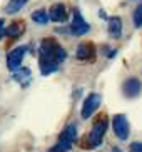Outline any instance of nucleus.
<instances>
[{"mask_svg":"<svg viewBox=\"0 0 142 152\" xmlns=\"http://www.w3.org/2000/svg\"><path fill=\"white\" fill-rule=\"evenodd\" d=\"M67 58V52L62 45L53 39H44L39 47V67L44 75H49L59 69Z\"/></svg>","mask_w":142,"mask_h":152,"instance_id":"f257e3e1","label":"nucleus"},{"mask_svg":"<svg viewBox=\"0 0 142 152\" xmlns=\"http://www.w3.org/2000/svg\"><path fill=\"white\" fill-rule=\"evenodd\" d=\"M105 130H107V119L102 117V119H97L95 124H94L92 130H90L89 137H87V147L90 149H95L102 144V139L105 135Z\"/></svg>","mask_w":142,"mask_h":152,"instance_id":"f03ea898","label":"nucleus"},{"mask_svg":"<svg viewBox=\"0 0 142 152\" xmlns=\"http://www.w3.org/2000/svg\"><path fill=\"white\" fill-rule=\"evenodd\" d=\"M90 30V25L84 20V17H82V14H80L79 9H74V12H72V22H70V32L72 35H85L87 32Z\"/></svg>","mask_w":142,"mask_h":152,"instance_id":"7ed1b4c3","label":"nucleus"},{"mask_svg":"<svg viewBox=\"0 0 142 152\" xmlns=\"http://www.w3.org/2000/svg\"><path fill=\"white\" fill-rule=\"evenodd\" d=\"M112 129H114V134H116L120 140H127L129 132H130L127 117H125L124 114H117V115H114V119H112Z\"/></svg>","mask_w":142,"mask_h":152,"instance_id":"20e7f679","label":"nucleus"},{"mask_svg":"<svg viewBox=\"0 0 142 152\" xmlns=\"http://www.w3.org/2000/svg\"><path fill=\"white\" fill-rule=\"evenodd\" d=\"M27 45H20V47H17V49H13L9 52V55H7V67L10 69L12 72L18 70L20 69V65H22V60L23 57H25L27 54Z\"/></svg>","mask_w":142,"mask_h":152,"instance_id":"39448f33","label":"nucleus"},{"mask_svg":"<svg viewBox=\"0 0 142 152\" xmlns=\"http://www.w3.org/2000/svg\"><path fill=\"white\" fill-rule=\"evenodd\" d=\"M100 102H102V97H100L99 94H89L87 95V99L84 100V105H82V112H80L82 119L92 117L94 112L100 107Z\"/></svg>","mask_w":142,"mask_h":152,"instance_id":"423d86ee","label":"nucleus"},{"mask_svg":"<svg viewBox=\"0 0 142 152\" xmlns=\"http://www.w3.org/2000/svg\"><path fill=\"white\" fill-rule=\"evenodd\" d=\"M47 15H49V22L52 20V22H57V23H64L69 18V12H67V7L64 4L52 5Z\"/></svg>","mask_w":142,"mask_h":152,"instance_id":"0eeeda50","label":"nucleus"},{"mask_svg":"<svg viewBox=\"0 0 142 152\" xmlns=\"http://www.w3.org/2000/svg\"><path fill=\"white\" fill-rule=\"evenodd\" d=\"M77 58L79 60H89V62H92L94 58H95V47H94V44H87V42H84V44L79 45V49H77Z\"/></svg>","mask_w":142,"mask_h":152,"instance_id":"6e6552de","label":"nucleus"},{"mask_svg":"<svg viewBox=\"0 0 142 152\" xmlns=\"http://www.w3.org/2000/svg\"><path fill=\"white\" fill-rule=\"evenodd\" d=\"M107 30H109V35L112 39H120V35H122V20L119 17H111Z\"/></svg>","mask_w":142,"mask_h":152,"instance_id":"1a4fd4ad","label":"nucleus"},{"mask_svg":"<svg viewBox=\"0 0 142 152\" xmlns=\"http://www.w3.org/2000/svg\"><path fill=\"white\" fill-rule=\"evenodd\" d=\"M124 94L127 97H137L141 94V82L137 79H129L124 82Z\"/></svg>","mask_w":142,"mask_h":152,"instance_id":"9d476101","label":"nucleus"},{"mask_svg":"<svg viewBox=\"0 0 142 152\" xmlns=\"http://www.w3.org/2000/svg\"><path fill=\"white\" fill-rule=\"evenodd\" d=\"M75 137H77V125L75 124H69L65 129L62 130V134L59 135L60 140H65V142H70V144H74Z\"/></svg>","mask_w":142,"mask_h":152,"instance_id":"9b49d317","label":"nucleus"},{"mask_svg":"<svg viewBox=\"0 0 142 152\" xmlns=\"http://www.w3.org/2000/svg\"><path fill=\"white\" fill-rule=\"evenodd\" d=\"M27 2H29V0H10L9 4H7V7H5V12L10 14V15L17 14V12H20V9L25 7Z\"/></svg>","mask_w":142,"mask_h":152,"instance_id":"f8f14e48","label":"nucleus"},{"mask_svg":"<svg viewBox=\"0 0 142 152\" xmlns=\"http://www.w3.org/2000/svg\"><path fill=\"white\" fill-rule=\"evenodd\" d=\"M13 79H15L20 85H29V82H30V70H29V69L15 70L13 72Z\"/></svg>","mask_w":142,"mask_h":152,"instance_id":"ddd939ff","label":"nucleus"},{"mask_svg":"<svg viewBox=\"0 0 142 152\" xmlns=\"http://www.w3.org/2000/svg\"><path fill=\"white\" fill-rule=\"evenodd\" d=\"M22 30H23V25H22V23L13 22V23H10L9 27H5L4 35H7V37H18L20 34H22Z\"/></svg>","mask_w":142,"mask_h":152,"instance_id":"4468645a","label":"nucleus"},{"mask_svg":"<svg viewBox=\"0 0 142 152\" xmlns=\"http://www.w3.org/2000/svg\"><path fill=\"white\" fill-rule=\"evenodd\" d=\"M32 20L39 25H45V23L49 22V15H47V10L40 9V10H35L34 14H32Z\"/></svg>","mask_w":142,"mask_h":152,"instance_id":"2eb2a0df","label":"nucleus"},{"mask_svg":"<svg viewBox=\"0 0 142 152\" xmlns=\"http://www.w3.org/2000/svg\"><path fill=\"white\" fill-rule=\"evenodd\" d=\"M70 147H72L70 142H65V140H60V139H59V142L55 144V145H52L49 152H69Z\"/></svg>","mask_w":142,"mask_h":152,"instance_id":"dca6fc26","label":"nucleus"},{"mask_svg":"<svg viewBox=\"0 0 142 152\" xmlns=\"http://www.w3.org/2000/svg\"><path fill=\"white\" fill-rule=\"evenodd\" d=\"M141 23H142V7L139 5L137 9L134 10V25L135 27H141Z\"/></svg>","mask_w":142,"mask_h":152,"instance_id":"f3484780","label":"nucleus"},{"mask_svg":"<svg viewBox=\"0 0 142 152\" xmlns=\"http://www.w3.org/2000/svg\"><path fill=\"white\" fill-rule=\"evenodd\" d=\"M130 149H132V152H142V145L139 142L132 144V145H130Z\"/></svg>","mask_w":142,"mask_h":152,"instance_id":"a211bd4d","label":"nucleus"},{"mask_svg":"<svg viewBox=\"0 0 142 152\" xmlns=\"http://www.w3.org/2000/svg\"><path fill=\"white\" fill-rule=\"evenodd\" d=\"M4 30H5V22L0 18V40L4 39Z\"/></svg>","mask_w":142,"mask_h":152,"instance_id":"6ab92c4d","label":"nucleus"},{"mask_svg":"<svg viewBox=\"0 0 142 152\" xmlns=\"http://www.w3.org/2000/svg\"><path fill=\"white\" fill-rule=\"evenodd\" d=\"M112 152H122V151H120V149H117V147H116V149H112Z\"/></svg>","mask_w":142,"mask_h":152,"instance_id":"aec40b11","label":"nucleus"}]
</instances>
